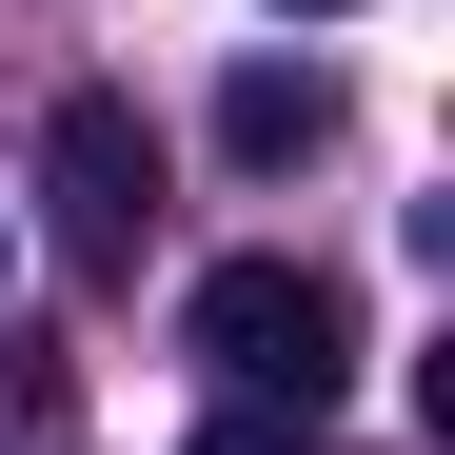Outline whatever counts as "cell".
<instances>
[{"mask_svg":"<svg viewBox=\"0 0 455 455\" xmlns=\"http://www.w3.org/2000/svg\"><path fill=\"white\" fill-rule=\"evenodd\" d=\"M179 337H198V376L238 416H297L317 435L337 396H356V297L317 277V258H218L198 297H179Z\"/></svg>","mask_w":455,"mask_h":455,"instance_id":"1","label":"cell"},{"mask_svg":"<svg viewBox=\"0 0 455 455\" xmlns=\"http://www.w3.org/2000/svg\"><path fill=\"white\" fill-rule=\"evenodd\" d=\"M40 218H60V277H80V297L139 277V238H159V119H139L119 80H60V119H40Z\"/></svg>","mask_w":455,"mask_h":455,"instance_id":"2","label":"cell"},{"mask_svg":"<svg viewBox=\"0 0 455 455\" xmlns=\"http://www.w3.org/2000/svg\"><path fill=\"white\" fill-rule=\"evenodd\" d=\"M317 139H337V80H317V60H238V80H218V159H317Z\"/></svg>","mask_w":455,"mask_h":455,"instance_id":"3","label":"cell"},{"mask_svg":"<svg viewBox=\"0 0 455 455\" xmlns=\"http://www.w3.org/2000/svg\"><path fill=\"white\" fill-rule=\"evenodd\" d=\"M179 455H297V416H218V435H179Z\"/></svg>","mask_w":455,"mask_h":455,"instance_id":"4","label":"cell"},{"mask_svg":"<svg viewBox=\"0 0 455 455\" xmlns=\"http://www.w3.org/2000/svg\"><path fill=\"white\" fill-rule=\"evenodd\" d=\"M297 20H337V0H297Z\"/></svg>","mask_w":455,"mask_h":455,"instance_id":"5","label":"cell"}]
</instances>
